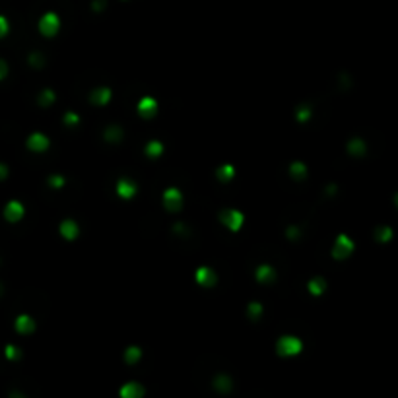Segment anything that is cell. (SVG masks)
I'll return each instance as SVG.
<instances>
[{"label": "cell", "mask_w": 398, "mask_h": 398, "mask_svg": "<svg viewBox=\"0 0 398 398\" xmlns=\"http://www.w3.org/2000/svg\"><path fill=\"white\" fill-rule=\"evenodd\" d=\"M301 350H303V342L297 336H282L276 342V352L282 357H293L301 354Z\"/></svg>", "instance_id": "6da1fadb"}, {"label": "cell", "mask_w": 398, "mask_h": 398, "mask_svg": "<svg viewBox=\"0 0 398 398\" xmlns=\"http://www.w3.org/2000/svg\"><path fill=\"white\" fill-rule=\"evenodd\" d=\"M59 29H61V16L56 12H45L39 20V31L45 37H53L59 33Z\"/></svg>", "instance_id": "7a4b0ae2"}, {"label": "cell", "mask_w": 398, "mask_h": 398, "mask_svg": "<svg viewBox=\"0 0 398 398\" xmlns=\"http://www.w3.org/2000/svg\"><path fill=\"white\" fill-rule=\"evenodd\" d=\"M352 253H354V241L350 237H346L344 233L338 235L336 243H334V249H332V257L336 258V260H346Z\"/></svg>", "instance_id": "3957f363"}, {"label": "cell", "mask_w": 398, "mask_h": 398, "mask_svg": "<svg viewBox=\"0 0 398 398\" xmlns=\"http://www.w3.org/2000/svg\"><path fill=\"white\" fill-rule=\"evenodd\" d=\"M220 221L230 231H239L243 228L245 216L239 212V210H223V212L220 214Z\"/></svg>", "instance_id": "277c9868"}, {"label": "cell", "mask_w": 398, "mask_h": 398, "mask_svg": "<svg viewBox=\"0 0 398 398\" xmlns=\"http://www.w3.org/2000/svg\"><path fill=\"white\" fill-rule=\"evenodd\" d=\"M163 206L167 208L169 212H179L183 208V195H181V191L175 188V186L167 188L163 193Z\"/></svg>", "instance_id": "5b68a950"}, {"label": "cell", "mask_w": 398, "mask_h": 398, "mask_svg": "<svg viewBox=\"0 0 398 398\" xmlns=\"http://www.w3.org/2000/svg\"><path fill=\"white\" fill-rule=\"evenodd\" d=\"M136 111H138V115L142 119H154L156 113H158V101L154 98H142Z\"/></svg>", "instance_id": "8992f818"}, {"label": "cell", "mask_w": 398, "mask_h": 398, "mask_svg": "<svg viewBox=\"0 0 398 398\" xmlns=\"http://www.w3.org/2000/svg\"><path fill=\"white\" fill-rule=\"evenodd\" d=\"M24 214H26L24 204L18 202V200H10V202L6 204V208H4V218L8 221H20L24 218Z\"/></svg>", "instance_id": "52a82bcc"}, {"label": "cell", "mask_w": 398, "mask_h": 398, "mask_svg": "<svg viewBox=\"0 0 398 398\" xmlns=\"http://www.w3.org/2000/svg\"><path fill=\"white\" fill-rule=\"evenodd\" d=\"M27 148L31 151H45V150H49V138L45 136V134H41V132H33L29 138H27Z\"/></svg>", "instance_id": "ba28073f"}, {"label": "cell", "mask_w": 398, "mask_h": 398, "mask_svg": "<svg viewBox=\"0 0 398 398\" xmlns=\"http://www.w3.org/2000/svg\"><path fill=\"white\" fill-rule=\"evenodd\" d=\"M195 278L202 288H212V286H216V274H214L212 268H208V266H200L196 270Z\"/></svg>", "instance_id": "9c48e42d"}, {"label": "cell", "mask_w": 398, "mask_h": 398, "mask_svg": "<svg viewBox=\"0 0 398 398\" xmlns=\"http://www.w3.org/2000/svg\"><path fill=\"white\" fill-rule=\"evenodd\" d=\"M136 191H138V186L130 179H121L117 183V195L121 196V198H124V200H130L136 195Z\"/></svg>", "instance_id": "30bf717a"}, {"label": "cell", "mask_w": 398, "mask_h": 398, "mask_svg": "<svg viewBox=\"0 0 398 398\" xmlns=\"http://www.w3.org/2000/svg\"><path fill=\"white\" fill-rule=\"evenodd\" d=\"M89 99H91L93 105H107L111 101V88H107V86L96 88L89 93Z\"/></svg>", "instance_id": "8fae6325"}, {"label": "cell", "mask_w": 398, "mask_h": 398, "mask_svg": "<svg viewBox=\"0 0 398 398\" xmlns=\"http://www.w3.org/2000/svg\"><path fill=\"white\" fill-rule=\"evenodd\" d=\"M59 230H61V235L66 239V241H74L80 233L78 223H76L74 220H64L61 223V228H59Z\"/></svg>", "instance_id": "7c38bea8"}, {"label": "cell", "mask_w": 398, "mask_h": 398, "mask_svg": "<svg viewBox=\"0 0 398 398\" xmlns=\"http://www.w3.org/2000/svg\"><path fill=\"white\" fill-rule=\"evenodd\" d=\"M16 330H18L20 334H31L33 330H35V320L29 317V315H20L16 318Z\"/></svg>", "instance_id": "4fadbf2b"}, {"label": "cell", "mask_w": 398, "mask_h": 398, "mask_svg": "<svg viewBox=\"0 0 398 398\" xmlns=\"http://www.w3.org/2000/svg\"><path fill=\"white\" fill-rule=\"evenodd\" d=\"M121 396L123 398H142L144 396V387L140 383H126L124 387H121Z\"/></svg>", "instance_id": "5bb4252c"}, {"label": "cell", "mask_w": 398, "mask_h": 398, "mask_svg": "<svg viewBox=\"0 0 398 398\" xmlns=\"http://www.w3.org/2000/svg\"><path fill=\"white\" fill-rule=\"evenodd\" d=\"M274 278H276V270L272 268V266L260 264L257 268V280H258V282L270 283V282H274Z\"/></svg>", "instance_id": "9a60e30c"}, {"label": "cell", "mask_w": 398, "mask_h": 398, "mask_svg": "<svg viewBox=\"0 0 398 398\" xmlns=\"http://www.w3.org/2000/svg\"><path fill=\"white\" fill-rule=\"evenodd\" d=\"M216 177L221 183H228V181H231V179L235 177V169L230 163H223V165H220V167L216 169Z\"/></svg>", "instance_id": "2e32d148"}, {"label": "cell", "mask_w": 398, "mask_h": 398, "mask_svg": "<svg viewBox=\"0 0 398 398\" xmlns=\"http://www.w3.org/2000/svg\"><path fill=\"white\" fill-rule=\"evenodd\" d=\"M231 387H233V385H231V379L228 375H218V377L214 379V389L218 390V392H221V394L230 392Z\"/></svg>", "instance_id": "e0dca14e"}, {"label": "cell", "mask_w": 398, "mask_h": 398, "mask_svg": "<svg viewBox=\"0 0 398 398\" xmlns=\"http://www.w3.org/2000/svg\"><path fill=\"white\" fill-rule=\"evenodd\" d=\"M290 175H292L295 181H303V179L307 177V165L301 163V161H295V163L290 165Z\"/></svg>", "instance_id": "ac0fdd59"}, {"label": "cell", "mask_w": 398, "mask_h": 398, "mask_svg": "<svg viewBox=\"0 0 398 398\" xmlns=\"http://www.w3.org/2000/svg\"><path fill=\"white\" fill-rule=\"evenodd\" d=\"M307 290H309L313 295H320V293H325V290H327V282H325L320 276H317V278L309 280V283H307Z\"/></svg>", "instance_id": "d6986e66"}, {"label": "cell", "mask_w": 398, "mask_h": 398, "mask_svg": "<svg viewBox=\"0 0 398 398\" xmlns=\"http://www.w3.org/2000/svg\"><path fill=\"white\" fill-rule=\"evenodd\" d=\"M365 150H367V146H365V142L362 138H352V140L348 142V151L352 156H363Z\"/></svg>", "instance_id": "ffe728a7"}, {"label": "cell", "mask_w": 398, "mask_h": 398, "mask_svg": "<svg viewBox=\"0 0 398 398\" xmlns=\"http://www.w3.org/2000/svg\"><path fill=\"white\" fill-rule=\"evenodd\" d=\"M103 136H105L107 142H119L123 138V128L117 126V124H111V126H107V130Z\"/></svg>", "instance_id": "44dd1931"}, {"label": "cell", "mask_w": 398, "mask_h": 398, "mask_svg": "<svg viewBox=\"0 0 398 398\" xmlns=\"http://www.w3.org/2000/svg\"><path fill=\"white\" fill-rule=\"evenodd\" d=\"M163 154V144L158 140H151L146 144V156H150V158H159Z\"/></svg>", "instance_id": "7402d4cb"}, {"label": "cell", "mask_w": 398, "mask_h": 398, "mask_svg": "<svg viewBox=\"0 0 398 398\" xmlns=\"http://www.w3.org/2000/svg\"><path fill=\"white\" fill-rule=\"evenodd\" d=\"M140 355H142L140 348H138V346H130V348L124 352V362L128 363V365H134V363L140 359Z\"/></svg>", "instance_id": "603a6c76"}, {"label": "cell", "mask_w": 398, "mask_h": 398, "mask_svg": "<svg viewBox=\"0 0 398 398\" xmlns=\"http://www.w3.org/2000/svg\"><path fill=\"white\" fill-rule=\"evenodd\" d=\"M390 237H392V230H390L389 225H381V228H377V231H375V239H377L379 243H389Z\"/></svg>", "instance_id": "cb8c5ba5"}, {"label": "cell", "mask_w": 398, "mask_h": 398, "mask_svg": "<svg viewBox=\"0 0 398 398\" xmlns=\"http://www.w3.org/2000/svg\"><path fill=\"white\" fill-rule=\"evenodd\" d=\"M53 101H54V91H53V89L47 88V89H43V91L39 93V103H41L43 107H49L51 103H53Z\"/></svg>", "instance_id": "d4e9b609"}, {"label": "cell", "mask_w": 398, "mask_h": 398, "mask_svg": "<svg viewBox=\"0 0 398 398\" xmlns=\"http://www.w3.org/2000/svg\"><path fill=\"white\" fill-rule=\"evenodd\" d=\"M247 313H249V317L253 318V320H257V318L262 315V305H260V303H249Z\"/></svg>", "instance_id": "484cf974"}, {"label": "cell", "mask_w": 398, "mask_h": 398, "mask_svg": "<svg viewBox=\"0 0 398 398\" xmlns=\"http://www.w3.org/2000/svg\"><path fill=\"white\" fill-rule=\"evenodd\" d=\"M295 119L299 121V123H305V121H309L311 119V109L307 105H301L299 109H297V115H295Z\"/></svg>", "instance_id": "4316f807"}, {"label": "cell", "mask_w": 398, "mask_h": 398, "mask_svg": "<svg viewBox=\"0 0 398 398\" xmlns=\"http://www.w3.org/2000/svg\"><path fill=\"white\" fill-rule=\"evenodd\" d=\"M6 357H8V359H20V357H22V350L16 348V346L8 344L6 346Z\"/></svg>", "instance_id": "83f0119b"}, {"label": "cell", "mask_w": 398, "mask_h": 398, "mask_svg": "<svg viewBox=\"0 0 398 398\" xmlns=\"http://www.w3.org/2000/svg\"><path fill=\"white\" fill-rule=\"evenodd\" d=\"M8 29H10V24H8V20L4 18V16H0V39L8 33Z\"/></svg>", "instance_id": "f1b7e54d"}, {"label": "cell", "mask_w": 398, "mask_h": 398, "mask_svg": "<svg viewBox=\"0 0 398 398\" xmlns=\"http://www.w3.org/2000/svg\"><path fill=\"white\" fill-rule=\"evenodd\" d=\"M49 185L56 186V188H59V186L64 185V177H61V175H53V177L49 179Z\"/></svg>", "instance_id": "f546056e"}, {"label": "cell", "mask_w": 398, "mask_h": 398, "mask_svg": "<svg viewBox=\"0 0 398 398\" xmlns=\"http://www.w3.org/2000/svg\"><path fill=\"white\" fill-rule=\"evenodd\" d=\"M78 121H80V117L76 115V113H66V115H64V123L66 124H78Z\"/></svg>", "instance_id": "4dcf8cb0"}, {"label": "cell", "mask_w": 398, "mask_h": 398, "mask_svg": "<svg viewBox=\"0 0 398 398\" xmlns=\"http://www.w3.org/2000/svg\"><path fill=\"white\" fill-rule=\"evenodd\" d=\"M6 76H8V64H6V61L0 59V80H4Z\"/></svg>", "instance_id": "1f68e13d"}, {"label": "cell", "mask_w": 398, "mask_h": 398, "mask_svg": "<svg viewBox=\"0 0 398 398\" xmlns=\"http://www.w3.org/2000/svg\"><path fill=\"white\" fill-rule=\"evenodd\" d=\"M29 62H31L33 66H41V64H43V59H41L37 53H33L31 56H29Z\"/></svg>", "instance_id": "d6a6232c"}, {"label": "cell", "mask_w": 398, "mask_h": 398, "mask_svg": "<svg viewBox=\"0 0 398 398\" xmlns=\"http://www.w3.org/2000/svg\"><path fill=\"white\" fill-rule=\"evenodd\" d=\"M290 239H297V235H299V228H295V225H292L290 230H288V233H286Z\"/></svg>", "instance_id": "836d02e7"}, {"label": "cell", "mask_w": 398, "mask_h": 398, "mask_svg": "<svg viewBox=\"0 0 398 398\" xmlns=\"http://www.w3.org/2000/svg\"><path fill=\"white\" fill-rule=\"evenodd\" d=\"M6 177H8V167L4 163H0V181H4Z\"/></svg>", "instance_id": "e575fe53"}, {"label": "cell", "mask_w": 398, "mask_h": 398, "mask_svg": "<svg viewBox=\"0 0 398 398\" xmlns=\"http://www.w3.org/2000/svg\"><path fill=\"white\" fill-rule=\"evenodd\" d=\"M0 293H2V286H0Z\"/></svg>", "instance_id": "d590c367"}, {"label": "cell", "mask_w": 398, "mask_h": 398, "mask_svg": "<svg viewBox=\"0 0 398 398\" xmlns=\"http://www.w3.org/2000/svg\"><path fill=\"white\" fill-rule=\"evenodd\" d=\"M124 2H126V0H124Z\"/></svg>", "instance_id": "8d00e7d4"}]
</instances>
